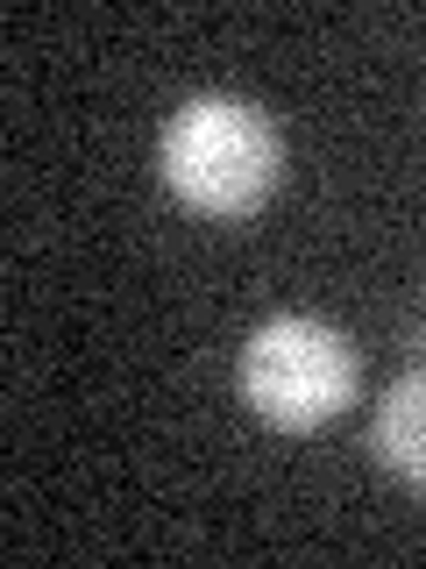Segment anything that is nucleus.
I'll use <instances>...</instances> for the list:
<instances>
[{
  "label": "nucleus",
  "mask_w": 426,
  "mask_h": 569,
  "mask_svg": "<svg viewBox=\"0 0 426 569\" xmlns=\"http://www.w3.org/2000/svg\"><path fill=\"white\" fill-rule=\"evenodd\" d=\"M235 391L263 427L313 435L363 399V349L348 342V328H334L320 313H271L242 342Z\"/></svg>",
  "instance_id": "nucleus-2"
},
{
  "label": "nucleus",
  "mask_w": 426,
  "mask_h": 569,
  "mask_svg": "<svg viewBox=\"0 0 426 569\" xmlns=\"http://www.w3.org/2000/svg\"><path fill=\"white\" fill-rule=\"evenodd\" d=\"M369 449L405 491L426 498V363H413L405 378L384 385L377 420H369Z\"/></svg>",
  "instance_id": "nucleus-3"
},
{
  "label": "nucleus",
  "mask_w": 426,
  "mask_h": 569,
  "mask_svg": "<svg viewBox=\"0 0 426 569\" xmlns=\"http://www.w3.org/2000/svg\"><path fill=\"white\" fill-rule=\"evenodd\" d=\"M164 192L200 221H256L284 178V136L242 93H192L156 136Z\"/></svg>",
  "instance_id": "nucleus-1"
}]
</instances>
